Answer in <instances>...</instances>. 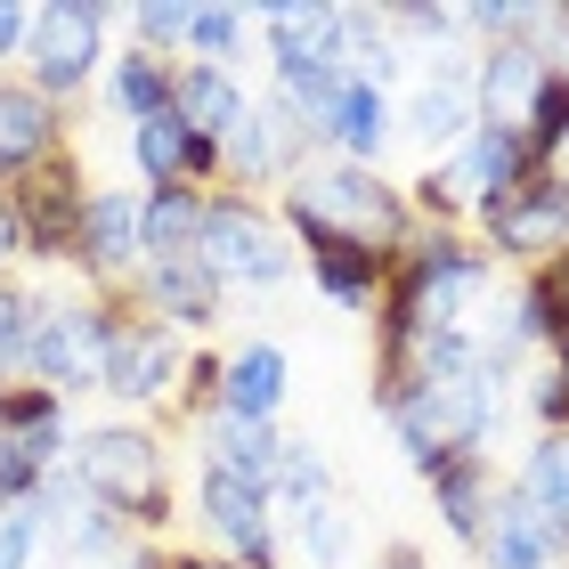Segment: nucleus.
<instances>
[{
	"instance_id": "f257e3e1",
	"label": "nucleus",
	"mask_w": 569,
	"mask_h": 569,
	"mask_svg": "<svg viewBox=\"0 0 569 569\" xmlns=\"http://www.w3.org/2000/svg\"><path fill=\"white\" fill-rule=\"evenodd\" d=\"M497 293V261L472 228H416V244L391 261V284L375 301V375H391L431 333H480Z\"/></svg>"
},
{
	"instance_id": "f03ea898",
	"label": "nucleus",
	"mask_w": 569,
	"mask_h": 569,
	"mask_svg": "<svg viewBox=\"0 0 569 569\" xmlns=\"http://www.w3.org/2000/svg\"><path fill=\"white\" fill-rule=\"evenodd\" d=\"M375 407H382V423L399 431L407 463L431 480L439 463H456V456H488L505 391L480 382V375H391V382H375Z\"/></svg>"
},
{
	"instance_id": "7ed1b4c3",
	"label": "nucleus",
	"mask_w": 569,
	"mask_h": 569,
	"mask_svg": "<svg viewBox=\"0 0 569 569\" xmlns=\"http://www.w3.org/2000/svg\"><path fill=\"white\" fill-rule=\"evenodd\" d=\"M277 220L284 228H326V237H342L358 252H382V261H399L407 244H416V212H407V188L399 179H382L367 163H309L293 188H277Z\"/></svg>"
},
{
	"instance_id": "20e7f679",
	"label": "nucleus",
	"mask_w": 569,
	"mask_h": 569,
	"mask_svg": "<svg viewBox=\"0 0 569 569\" xmlns=\"http://www.w3.org/2000/svg\"><path fill=\"white\" fill-rule=\"evenodd\" d=\"M66 472H73V488H82L90 505H107L131 537L163 546V529H171V463H163V439H154V423L122 416V423L73 431Z\"/></svg>"
},
{
	"instance_id": "39448f33",
	"label": "nucleus",
	"mask_w": 569,
	"mask_h": 569,
	"mask_svg": "<svg viewBox=\"0 0 569 569\" xmlns=\"http://www.w3.org/2000/svg\"><path fill=\"white\" fill-rule=\"evenodd\" d=\"M196 261L220 284H237V293H269V284L293 277V237H284V220L261 196L212 188L203 196V220H196Z\"/></svg>"
},
{
	"instance_id": "423d86ee",
	"label": "nucleus",
	"mask_w": 569,
	"mask_h": 569,
	"mask_svg": "<svg viewBox=\"0 0 569 569\" xmlns=\"http://www.w3.org/2000/svg\"><path fill=\"white\" fill-rule=\"evenodd\" d=\"M107 33H114V9L107 0H41L33 24H24V90H41L49 107H66V98H82L98 82V66H107Z\"/></svg>"
},
{
	"instance_id": "0eeeda50",
	"label": "nucleus",
	"mask_w": 569,
	"mask_h": 569,
	"mask_svg": "<svg viewBox=\"0 0 569 569\" xmlns=\"http://www.w3.org/2000/svg\"><path fill=\"white\" fill-rule=\"evenodd\" d=\"M107 333H114V293H82V301L41 293V309H33V342H24V375H17V382H41V391H58V399L98 391Z\"/></svg>"
},
{
	"instance_id": "6e6552de",
	"label": "nucleus",
	"mask_w": 569,
	"mask_h": 569,
	"mask_svg": "<svg viewBox=\"0 0 569 569\" xmlns=\"http://www.w3.org/2000/svg\"><path fill=\"white\" fill-rule=\"evenodd\" d=\"M472 237L488 244L497 269H546V261H561V252H569V163L529 171L505 203H488V212L472 220Z\"/></svg>"
},
{
	"instance_id": "1a4fd4ad",
	"label": "nucleus",
	"mask_w": 569,
	"mask_h": 569,
	"mask_svg": "<svg viewBox=\"0 0 569 569\" xmlns=\"http://www.w3.org/2000/svg\"><path fill=\"white\" fill-rule=\"evenodd\" d=\"M309 163H326V139L284 107V98H252V114L220 139V188L261 196V188H293Z\"/></svg>"
},
{
	"instance_id": "9d476101",
	"label": "nucleus",
	"mask_w": 569,
	"mask_h": 569,
	"mask_svg": "<svg viewBox=\"0 0 569 569\" xmlns=\"http://www.w3.org/2000/svg\"><path fill=\"white\" fill-rule=\"evenodd\" d=\"M179 367H188V333L154 326L131 293H114V333H107V367H98V391L122 407H171Z\"/></svg>"
},
{
	"instance_id": "9b49d317",
	"label": "nucleus",
	"mask_w": 569,
	"mask_h": 569,
	"mask_svg": "<svg viewBox=\"0 0 569 569\" xmlns=\"http://www.w3.org/2000/svg\"><path fill=\"white\" fill-rule=\"evenodd\" d=\"M9 203H17V244H24V261H33V269L73 261V237H82V203H90V179H82V163H73V147L58 154V163L24 171L17 188H9Z\"/></svg>"
},
{
	"instance_id": "f8f14e48",
	"label": "nucleus",
	"mask_w": 569,
	"mask_h": 569,
	"mask_svg": "<svg viewBox=\"0 0 569 569\" xmlns=\"http://www.w3.org/2000/svg\"><path fill=\"white\" fill-rule=\"evenodd\" d=\"M196 521H203V537H212V553L237 561V569H277L284 561L269 488H252L237 472H196Z\"/></svg>"
},
{
	"instance_id": "ddd939ff",
	"label": "nucleus",
	"mask_w": 569,
	"mask_h": 569,
	"mask_svg": "<svg viewBox=\"0 0 569 569\" xmlns=\"http://www.w3.org/2000/svg\"><path fill=\"white\" fill-rule=\"evenodd\" d=\"M529 171H546V163L529 154L521 122H497V114H480L472 131H463V147H456V154H439V179H448V196L463 203V228H472L488 203H505Z\"/></svg>"
},
{
	"instance_id": "4468645a",
	"label": "nucleus",
	"mask_w": 569,
	"mask_h": 569,
	"mask_svg": "<svg viewBox=\"0 0 569 569\" xmlns=\"http://www.w3.org/2000/svg\"><path fill=\"white\" fill-rule=\"evenodd\" d=\"M66 269H82L90 293H122V284L147 269V252H139V196L131 188H90L82 237H73V261Z\"/></svg>"
},
{
	"instance_id": "2eb2a0df",
	"label": "nucleus",
	"mask_w": 569,
	"mask_h": 569,
	"mask_svg": "<svg viewBox=\"0 0 569 569\" xmlns=\"http://www.w3.org/2000/svg\"><path fill=\"white\" fill-rule=\"evenodd\" d=\"M472 122H480L472 58H463V49H448V58H431V73H423L416 90H407V107H399V139H416L423 154H456Z\"/></svg>"
},
{
	"instance_id": "dca6fc26",
	"label": "nucleus",
	"mask_w": 569,
	"mask_h": 569,
	"mask_svg": "<svg viewBox=\"0 0 569 569\" xmlns=\"http://www.w3.org/2000/svg\"><path fill=\"white\" fill-rule=\"evenodd\" d=\"M122 293H131L154 326H171V333H212L220 309H228V284L203 269L196 252H179V261H147Z\"/></svg>"
},
{
	"instance_id": "f3484780",
	"label": "nucleus",
	"mask_w": 569,
	"mask_h": 569,
	"mask_svg": "<svg viewBox=\"0 0 569 569\" xmlns=\"http://www.w3.org/2000/svg\"><path fill=\"white\" fill-rule=\"evenodd\" d=\"M284 237H293V252L309 261V284H318L333 309L375 318L382 284H391V261H382V252H358V244H342V237H326V228H284Z\"/></svg>"
},
{
	"instance_id": "a211bd4d",
	"label": "nucleus",
	"mask_w": 569,
	"mask_h": 569,
	"mask_svg": "<svg viewBox=\"0 0 569 569\" xmlns=\"http://www.w3.org/2000/svg\"><path fill=\"white\" fill-rule=\"evenodd\" d=\"M66 154V107H49L41 90L0 82V188H17L24 171Z\"/></svg>"
},
{
	"instance_id": "6ab92c4d",
	"label": "nucleus",
	"mask_w": 569,
	"mask_h": 569,
	"mask_svg": "<svg viewBox=\"0 0 569 569\" xmlns=\"http://www.w3.org/2000/svg\"><path fill=\"white\" fill-rule=\"evenodd\" d=\"M252 114V90L237 82V66H171V122L196 139H228Z\"/></svg>"
},
{
	"instance_id": "aec40b11",
	"label": "nucleus",
	"mask_w": 569,
	"mask_h": 569,
	"mask_svg": "<svg viewBox=\"0 0 569 569\" xmlns=\"http://www.w3.org/2000/svg\"><path fill=\"white\" fill-rule=\"evenodd\" d=\"M480 561L488 569H561L569 529H553L546 512H529L512 488H497V512H488V529H480Z\"/></svg>"
},
{
	"instance_id": "412c9836",
	"label": "nucleus",
	"mask_w": 569,
	"mask_h": 569,
	"mask_svg": "<svg viewBox=\"0 0 569 569\" xmlns=\"http://www.w3.org/2000/svg\"><path fill=\"white\" fill-rule=\"evenodd\" d=\"M318 139H326L333 163H367V171H382V154H391V139H399V107H391L382 90H367V82H342L333 114L318 122Z\"/></svg>"
},
{
	"instance_id": "4be33fe9",
	"label": "nucleus",
	"mask_w": 569,
	"mask_h": 569,
	"mask_svg": "<svg viewBox=\"0 0 569 569\" xmlns=\"http://www.w3.org/2000/svg\"><path fill=\"white\" fill-rule=\"evenodd\" d=\"M546 66L553 58L537 41H488V49H472V98H480V114L521 122L529 98H537V82H546Z\"/></svg>"
},
{
	"instance_id": "5701e85b",
	"label": "nucleus",
	"mask_w": 569,
	"mask_h": 569,
	"mask_svg": "<svg viewBox=\"0 0 569 569\" xmlns=\"http://www.w3.org/2000/svg\"><path fill=\"white\" fill-rule=\"evenodd\" d=\"M284 382H293L284 350H277V342H244V350H228V358H220V407H212V416H237V423H277Z\"/></svg>"
},
{
	"instance_id": "b1692460",
	"label": "nucleus",
	"mask_w": 569,
	"mask_h": 569,
	"mask_svg": "<svg viewBox=\"0 0 569 569\" xmlns=\"http://www.w3.org/2000/svg\"><path fill=\"white\" fill-rule=\"evenodd\" d=\"M497 463L488 456H456V463H439L431 472V512H439V529L456 537L463 553H480V529H488V512H497Z\"/></svg>"
},
{
	"instance_id": "393cba45",
	"label": "nucleus",
	"mask_w": 569,
	"mask_h": 569,
	"mask_svg": "<svg viewBox=\"0 0 569 569\" xmlns=\"http://www.w3.org/2000/svg\"><path fill=\"white\" fill-rule=\"evenodd\" d=\"M196 448H203V472H237V480H252V488H269L284 431H277V423H237V416H203Z\"/></svg>"
},
{
	"instance_id": "a878e982",
	"label": "nucleus",
	"mask_w": 569,
	"mask_h": 569,
	"mask_svg": "<svg viewBox=\"0 0 569 569\" xmlns=\"http://www.w3.org/2000/svg\"><path fill=\"white\" fill-rule=\"evenodd\" d=\"M196 220H203V188H147L139 196V252L147 261L196 252Z\"/></svg>"
},
{
	"instance_id": "bb28decb",
	"label": "nucleus",
	"mask_w": 569,
	"mask_h": 569,
	"mask_svg": "<svg viewBox=\"0 0 569 569\" xmlns=\"http://www.w3.org/2000/svg\"><path fill=\"white\" fill-rule=\"evenodd\" d=\"M284 521H293V546H301L309 569H342V561L358 553V512H350L342 488L318 497V505H301V512H284Z\"/></svg>"
},
{
	"instance_id": "cd10ccee",
	"label": "nucleus",
	"mask_w": 569,
	"mask_h": 569,
	"mask_svg": "<svg viewBox=\"0 0 569 569\" xmlns=\"http://www.w3.org/2000/svg\"><path fill=\"white\" fill-rule=\"evenodd\" d=\"M107 98H114L122 122L171 114V66H163V58H139V49H122V58H107Z\"/></svg>"
},
{
	"instance_id": "c85d7f7f",
	"label": "nucleus",
	"mask_w": 569,
	"mask_h": 569,
	"mask_svg": "<svg viewBox=\"0 0 569 569\" xmlns=\"http://www.w3.org/2000/svg\"><path fill=\"white\" fill-rule=\"evenodd\" d=\"M318 497H333V463L318 456V439H284V448H277V472H269L277 521H284V512H301V505H318Z\"/></svg>"
},
{
	"instance_id": "c756f323",
	"label": "nucleus",
	"mask_w": 569,
	"mask_h": 569,
	"mask_svg": "<svg viewBox=\"0 0 569 569\" xmlns=\"http://www.w3.org/2000/svg\"><path fill=\"white\" fill-rule=\"evenodd\" d=\"M382 24H391L399 58H448L456 49V0H399V9H382Z\"/></svg>"
},
{
	"instance_id": "7c9ffc66",
	"label": "nucleus",
	"mask_w": 569,
	"mask_h": 569,
	"mask_svg": "<svg viewBox=\"0 0 569 569\" xmlns=\"http://www.w3.org/2000/svg\"><path fill=\"white\" fill-rule=\"evenodd\" d=\"M521 139L537 163H569V73L561 66H546V82H537L529 114H521Z\"/></svg>"
},
{
	"instance_id": "2f4dec72",
	"label": "nucleus",
	"mask_w": 569,
	"mask_h": 569,
	"mask_svg": "<svg viewBox=\"0 0 569 569\" xmlns=\"http://www.w3.org/2000/svg\"><path fill=\"white\" fill-rule=\"evenodd\" d=\"M131 163H139L147 188H188V131H179L171 114L131 122Z\"/></svg>"
},
{
	"instance_id": "473e14b6",
	"label": "nucleus",
	"mask_w": 569,
	"mask_h": 569,
	"mask_svg": "<svg viewBox=\"0 0 569 569\" xmlns=\"http://www.w3.org/2000/svg\"><path fill=\"white\" fill-rule=\"evenodd\" d=\"M252 33V9H237V0H203V9L188 17V66H228Z\"/></svg>"
},
{
	"instance_id": "72a5a7b5",
	"label": "nucleus",
	"mask_w": 569,
	"mask_h": 569,
	"mask_svg": "<svg viewBox=\"0 0 569 569\" xmlns=\"http://www.w3.org/2000/svg\"><path fill=\"white\" fill-rule=\"evenodd\" d=\"M188 17H196V0H139V9H122L131 49L139 58H163V66H171V49H188Z\"/></svg>"
},
{
	"instance_id": "f704fd0d",
	"label": "nucleus",
	"mask_w": 569,
	"mask_h": 569,
	"mask_svg": "<svg viewBox=\"0 0 569 569\" xmlns=\"http://www.w3.org/2000/svg\"><path fill=\"white\" fill-rule=\"evenodd\" d=\"M33 309H41V293H33V284H24V277H0V382H17V375H24Z\"/></svg>"
},
{
	"instance_id": "c9c22d12",
	"label": "nucleus",
	"mask_w": 569,
	"mask_h": 569,
	"mask_svg": "<svg viewBox=\"0 0 569 569\" xmlns=\"http://www.w3.org/2000/svg\"><path fill=\"white\" fill-rule=\"evenodd\" d=\"M171 407L179 416H212L220 407V350H188V367H179V391H171Z\"/></svg>"
},
{
	"instance_id": "e433bc0d",
	"label": "nucleus",
	"mask_w": 569,
	"mask_h": 569,
	"mask_svg": "<svg viewBox=\"0 0 569 569\" xmlns=\"http://www.w3.org/2000/svg\"><path fill=\"white\" fill-rule=\"evenodd\" d=\"M41 521L33 512H9V521H0V569H41Z\"/></svg>"
},
{
	"instance_id": "4c0bfd02",
	"label": "nucleus",
	"mask_w": 569,
	"mask_h": 569,
	"mask_svg": "<svg viewBox=\"0 0 569 569\" xmlns=\"http://www.w3.org/2000/svg\"><path fill=\"white\" fill-rule=\"evenodd\" d=\"M529 416H537V431H569V382L553 367L529 375Z\"/></svg>"
},
{
	"instance_id": "58836bf2",
	"label": "nucleus",
	"mask_w": 569,
	"mask_h": 569,
	"mask_svg": "<svg viewBox=\"0 0 569 569\" xmlns=\"http://www.w3.org/2000/svg\"><path fill=\"white\" fill-rule=\"evenodd\" d=\"M24 24H33V9H24V0H0V66L24 49Z\"/></svg>"
},
{
	"instance_id": "ea45409f",
	"label": "nucleus",
	"mask_w": 569,
	"mask_h": 569,
	"mask_svg": "<svg viewBox=\"0 0 569 569\" xmlns=\"http://www.w3.org/2000/svg\"><path fill=\"white\" fill-rule=\"evenodd\" d=\"M17 261H24V244H17V203H9V188H0V277H17Z\"/></svg>"
},
{
	"instance_id": "a19ab883",
	"label": "nucleus",
	"mask_w": 569,
	"mask_h": 569,
	"mask_svg": "<svg viewBox=\"0 0 569 569\" xmlns=\"http://www.w3.org/2000/svg\"><path fill=\"white\" fill-rule=\"evenodd\" d=\"M537 277H546V293H553V318H561V333H569V252H561V261H546Z\"/></svg>"
},
{
	"instance_id": "79ce46f5",
	"label": "nucleus",
	"mask_w": 569,
	"mask_h": 569,
	"mask_svg": "<svg viewBox=\"0 0 569 569\" xmlns=\"http://www.w3.org/2000/svg\"><path fill=\"white\" fill-rule=\"evenodd\" d=\"M375 569H431V561H423V546H407V537H391V546L375 553Z\"/></svg>"
},
{
	"instance_id": "37998d69",
	"label": "nucleus",
	"mask_w": 569,
	"mask_h": 569,
	"mask_svg": "<svg viewBox=\"0 0 569 569\" xmlns=\"http://www.w3.org/2000/svg\"><path fill=\"white\" fill-rule=\"evenodd\" d=\"M163 569H237V561H220V553H163Z\"/></svg>"
},
{
	"instance_id": "c03bdc74",
	"label": "nucleus",
	"mask_w": 569,
	"mask_h": 569,
	"mask_svg": "<svg viewBox=\"0 0 569 569\" xmlns=\"http://www.w3.org/2000/svg\"><path fill=\"white\" fill-rule=\"evenodd\" d=\"M546 367H553V375H561V382H569V333H561V342H553V350H546Z\"/></svg>"
},
{
	"instance_id": "a18cd8bd",
	"label": "nucleus",
	"mask_w": 569,
	"mask_h": 569,
	"mask_svg": "<svg viewBox=\"0 0 569 569\" xmlns=\"http://www.w3.org/2000/svg\"><path fill=\"white\" fill-rule=\"evenodd\" d=\"M553 66H561V73H569V33H561V49H553Z\"/></svg>"
},
{
	"instance_id": "49530a36",
	"label": "nucleus",
	"mask_w": 569,
	"mask_h": 569,
	"mask_svg": "<svg viewBox=\"0 0 569 569\" xmlns=\"http://www.w3.org/2000/svg\"><path fill=\"white\" fill-rule=\"evenodd\" d=\"M561 569H569V561H561Z\"/></svg>"
}]
</instances>
